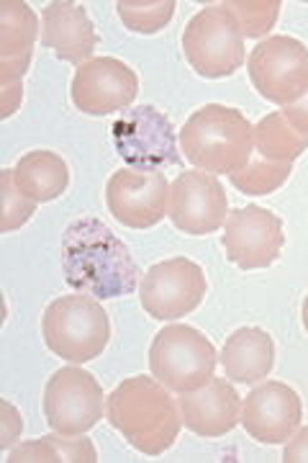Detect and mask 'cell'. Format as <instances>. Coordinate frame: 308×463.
Returning a JSON list of instances; mask_svg holds the SVG:
<instances>
[{
	"instance_id": "obj_31",
	"label": "cell",
	"mask_w": 308,
	"mask_h": 463,
	"mask_svg": "<svg viewBox=\"0 0 308 463\" xmlns=\"http://www.w3.org/2000/svg\"><path fill=\"white\" fill-rule=\"evenodd\" d=\"M23 100V83L0 85V118H11L21 109Z\"/></svg>"
},
{
	"instance_id": "obj_5",
	"label": "cell",
	"mask_w": 308,
	"mask_h": 463,
	"mask_svg": "<svg viewBox=\"0 0 308 463\" xmlns=\"http://www.w3.org/2000/svg\"><path fill=\"white\" fill-rule=\"evenodd\" d=\"M216 347L191 325H170L154 335L149 347V371L175 394H188L213 379Z\"/></svg>"
},
{
	"instance_id": "obj_11",
	"label": "cell",
	"mask_w": 308,
	"mask_h": 463,
	"mask_svg": "<svg viewBox=\"0 0 308 463\" xmlns=\"http://www.w3.org/2000/svg\"><path fill=\"white\" fill-rule=\"evenodd\" d=\"M106 203L118 224L149 230L170 216V183L160 170L121 167L106 183Z\"/></svg>"
},
{
	"instance_id": "obj_18",
	"label": "cell",
	"mask_w": 308,
	"mask_h": 463,
	"mask_svg": "<svg viewBox=\"0 0 308 463\" xmlns=\"http://www.w3.org/2000/svg\"><path fill=\"white\" fill-rule=\"evenodd\" d=\"M224 376L234 383H257L267 379L275 365V343L262 327H239L221 347Z\"/></svg>"
},
{
	"instance_id": "obj_9",
	"label": "cell",
	"mask_w": 308,
	"mask_h": 463,
	"mask_svg": "<svg viewBox=\"0 0 308 463\" xmlns=\"http://www.w3.org/2000/svg\"><path fill=\"white\" fill-rule=\"evenodd\" d=\"M106 399L93 373L67 365L54 371L44 386V417L54 432L85 435L100 422Z\"/></svg>"
},
{
	"instance_id": "obj_21",
	"label": "cell",
	"mask_w": 308,
	"mask_h": 463,
	"mask_svg": "<svg viewBox=\"0 0 308 463\" xmlns=\"http://www.w3.org/2000/svg\"><path fill=\"white\" fill-rule=\"evenodd\" d=\"M39 36V16L23 0L0 3V60L33 54Z\"/></svg>"
},
{
	"instance_id": "obj_30",
	"label": "cell",
	"mask_w": 308,
	"mask_h": 463,
	"mask_svg": "<svg viewBox=\"0 0 308 463\" xmlns=\"http://www.w3.org/2000/svg\"><path fill=\"white\" fill-rule=\"evenodd\" d=\"M283 463H308V428H298L283 448Z\"/></svg>"
},
{
	"instance_id": "obj_28",
	"label": "cell",
	"mask_w": 308,
	"mask_h": 463,
	"mask_svg": "<svg viewBox=\"0 0 308 463\" xmlns=\"http://www.w3.org/2000/svg\"><path fill=\"white\" fill-rule=\"evenodd\" d=\"M3 435H0V448L3 450H11V446L16 443L18 438H21V430H23V420H21V414L18 410L8 402V399H3Z\"/></svg>"
},
{
	"instance_id": "obj_2",
	"label": "cell",
	"mask_w": 308,
	"mask_h": 463,
	"mask_svg": "<svg viewBox=\"0 0 308 463\" xmlns=\"http://www.w3.org/2000/svg\"><path fill=\"white\" fill-rule=\"evenodd\" d=\"M106 417L134 450L163 456L175 446L182 417L170 389L154 376L124 379L106 399Z\"/></svg>"
},
{
	"instance_id": "obj_14",
	"label": "cell",
	"mask_w": 308,
	"mask_h": 463,
	"mask_svg": "<svg viewBox=\"0 0 308 463\" xmlns=\"http://www.w3.org/2000/svg\"><path fill=\"white\" fill-rule=\"evenodd\" d=\"M139 93V78L126 62L116 57H96L75 70L70 85L72 103L88 116L126 111Z\"/></svg>"
},
{
	"instance_id": "obj_22",
	"label": "cell",
	"mask_w": 308,
	"mask_h": 463,
	"mask_svg": "<svg viewBox=\"0 0 308 463\" xmlns=\"http://www.w3.org/2000/svg\"><path fill=\"white\" fill-rule=\"evenodd\" d=\"M291 173L293 163H273L255 152L249 163L242 170L231 173L229 178H231V185L244 196H270L288 183Z\"/></svg>"
},
{
	"instance_id": "obj_6",
	"label": "cell",
	"mask_w": 308,
	"mask_h": 463,
	"mask_svg": "<svg viewBox=\"0 0 308 463\" xmlns=\"http://www.w3.org/2000/svg\"><path fill=\"white\" fill-rule=\"evenodd\" d=\"M182 52L188 65L206 80L234 75L247 57L242 32L224 5H209L188 21L182 32Z\"/></svg>"
},
{
	"instance_id": "obj_15",
	"label": "cell",
	"mask_w": 308,
	"mask_h": 463,
	"mask_svg": "<svg viewBox=\"0 0 308 463\" xmlns=\"http://www.w3.org/2000/svg\"><path fill=\"white\" fill-rule=\"evenodd\" d=\"M303 420V402L283 381H265L242 402V428L262 446H280L291 440Z\"/></svg>"
},
{
	"instance_id": "obj_8",
	"label": "cell",
	"mask_w": 308,
	"mask_h": 463,
	"mask_svg": "<svg viewBox=\"0 0 308 463\" xmlns=\"http://www.w3.org/2000/svg\"><path fill=\"white\" fill-rule=\"evenodd\" d=\"M249 80L262 99L291 106L308 93V47L293 36H267L249 54Z\"/></svg>"
},
{
	"instance_id": "obj_12",
	"label": "cell",
	"mask_w": 308,
	"mask_h": 463,
	"mask_svg": "<svg viewBox=\"0 0 308 463\" xmlns=\"http://www.w3.org/2000/svg\"><path fill=\"white\" fill-rule=\"evenodd\" d=\"M227 188L203 170H185L170 183V219L180 232L203 237L219 232L229 219Z\"/></svg>"
},
{
	"instance_id": "obj_13",
	"label": "cell",
	"mask_w": 308,
	"mask_h": 463,
	"mask_svg": "<svg viewBox=\"0 0 308 463\" xmlns=\"http://www.w3.org/2000/svg\"><path fill=\"white\" fill-rule=\"evenodd\" d=\"M221 245L227 250V260L242 270L267 268L280 258L285 245V232L280 216L249 203L231 212L224 224Z\"/></svg>"
},
{
	"instance_id": "obj_27",
	"label": "cell",
	"mask_w": 308,
	"mask_h": 463,
	"mask_svg": "<svg viewBox=\"0 0 308 463\" xmlns=\"http://www.w3.org/2000/svg\"><path fill=\"white\" fill-rule=\"evenodd\" d=\"M8 463H60V453H57V448L54 443L49 440L47 435L44 438H39V440H26V443H21V446L11 448L8 450Z\"/></svg>"
},
{
	"instance_id": "obj_23",
	"label": "cell",
	"mask_w": 308,
	"mask_h": 463,
	"mask_svg": "<svg viewBox=\"0 0 308 463\" xmlns=\"http://www.w3.org/2000/svg\"><path fill=\"white\" fill-rule=\"evenodd\" d=\"M175 0H118L116 14L134 33H157L175 16Z\"/></svg>"
},
{
	"instance_id": "obj_1",
	"label": "cell",
	"mask_w": 308,
	"mask_h": 463,
	"mask_svg": "<svg viewBox=\"0 0 308 463\" xmlns=\"http://www.w3.org/2000/svg\"><path fill=\"white\" fill-rule=\"evenodd\" d=\"M62 270L75 291L96 298L126 297L139 286V268L129 248L93 216L78 219L65 230Z\"/></svg>"
},
{
	"instance_id": "obj_20",
	"label": "cell",
	"mask_w": 308,
	"mask_h": 463,
	"mask_svg": "<svg viewBox=\"0 0 308 463\" xmlns=\"http://www.w3.org/2000/svg\"><path fill=\"white\" fill-rule=\"evenodd\" d=\"M308 149V134L295 129L283 111L262 116L255 124V152L273 163H293Z\"/></svg>"
},
{
	"instance_id": "obj_32",
	"label": "cell",
	"mask_w": 308,
	"mask_h": 463,
	"mask_svg": "<svg viewBox=\"0 0 308 463\" xmlns=\"http://www.w3.org/2000/svg\"><path fill=\"white\" fill-rule=\"evenodd\" d=\"M283 116L291 121L295 129H301L303 134H308V93L303 99H298L291 106L283 109Z\"/></svg>"
},
{
	"instance_id": "obj_16",
	"label": "cell",
	"mask_w": 308,
	"mask_h": 463,
	"mask_svg": "<svg viewBox=\"0 0 308 463\" xmlns=\"http://www.w3.org/2000/svg\"><path fill=\"white\" fill-rule=\"evenodd\" d=\"M182 425L201 438H221L239 425L242 399L229 379L213 376L206 386L178 397Z\"/></svg>"
},
{
	"instance_id": "obj_26",
	"label": "cell",
	"mask_w": 308,
	"mask_h": 463,
	"mask_svg": "<svg viewBox=\"0 0 308 463\" xmlns=\"http://www.w3.org/2000/svg\"><path fill=\"white\" fill-rule=\"evenodd\" d=\"M49 440L54 443L57 453L62 461L70 463H96L98 461V450L96 446L90 443V438L85 435H62V432H51L47 435Z\"/></svg>"
},
{
	"instance_id": "obj_24",
	"label": "cell",
	"mask_w": 308,
	"mask_h": 463,
	"mask_svg": "<svg viewBox=\"0 0 308 463\" xmlns=\"http://www.w3.org/2000/svg\"><path fill=\"white\" fill-rule=\"evenodd\" d=\"M280 0H229L224 3L229 14L234 16L244 39H262L273 32L280 16Z\"/></svg>"
},
{
	"instance_id": "obj_33",
	"label": "cell",
	"mask_w": 308,
	"mask_h": 463,
	"mask_svg": "<svg viewBox=\"0 0 308 463\" xmlns=\"http://www.w3.org/2000/svg\"><path fill=\"white\" fill-rule=\"evenodd\" d=\"M301 317H303V327H306L308 332V294L306 298H303V307H301Z\"/></svg>"
},
{
	"instance_id": "obj_17",
	"label": "cell",
	"mask_w": 308,
	"mask_h": 463,
	"mask_svg": "<svg viewBox=\"0 0 308 463\" xmlns=\"http://www.w3.org/2000/svg\"><path fill=\"white\" fill-rule=\"evenodd\" d=\"M42 44L65 62H90L98 33L88 11L78 3H49L42 11Z\"/></svg>"
},
{
	"instance_id": "obj_7",
	"label": "cell",
	"mask_w": 308,
	"mask_h": 463,
	"mask_svg": "<svg viewBox=\"0 0 308 463\" xmlns=\"http://www.w3.org/2000/svg\"><path fill=\"white\" fill-rule=\"evenodd\" d=\"M116 152L136 170H164L180 165V149L173 121L154 106L126 109L111 124Z\"/></svg>"
},
{
	"instance_id": "obj_10",
	"label": "cell",
	"mask_w": 308,
	"mask_h": 463,
	"mask_svg": "<svg viewBox=\"0 0 308 463\" xmlns=\"http://www.w3.org/2000/svg\"><path fill=\"white\" fill-rule=\"evenodd\" d=\"M206 291L209 281L203 268L191 258H173L146 270L139 283V301L152 319L170 322L195 312Z\"/></svg>"
},
{
	"instance_id": "obj_19",
	"label": "cell",
	"mask_w": 308,
	"mask_h": 463,
	"mask_svg": "<svg viewBox=\"0 0 308 463\" xmlns=\"http://www.w3.org/2000/svg\"><path fill=\"white\" fill-rule=\"evenodd\" d=\"M18 191L33 203L60 199L70 185V167L62 155L51 149H32L14 167Z\"/></svg>"
},
{
	"instance_id": "obj_4",
	"label": "cell",
	"mask_w": 308,
	"mask_h": 463,
	"mask_svg": "<svg viewBox=\"0 0 308 463\" xmlns=\"http://www.w3.org/2000/svg\"><path fill=\"white\" fill-rule=\"evenodd\" d=\"M47 347L70 364H88L103 355L111 340V319L103 304L88 294L54 298L42 319Z\"/></svg>"
},
{
	"instance_id": "obj_25",
	"label": "cell",
	"mask_w": 308,
	"mask_h": 463,
	"mask_svg": "<svg viewBox=\"0 0 308 463\" xmlns=\"http://www.w3.org/2000/svg\"><path fill=\"white\" fill-rule=\"evenodd\" d=\"M0 191H3V216H0V232H16L21 230L36 212L39 203L26 199L18 191L16 181H14V167L0 173Z\"/></svg>"
},
{
	"instance_id": "obj_3",
	"label": "cell",
	"mask_w": 308,
	"mask_h": 463,
	"mask_svg": "<svg viewBox=\"0 0 308 463\" xmlns=\"http://www.w3.org/2000/svg\"><path fill=\"white\" fill-rule=\"evenodd\" d=\"M185 160L211 175H231L255 155V124L231 106L206 103L180 129Z\"/></svg>"
},
{
	"instance_id": "obj_29",
	"label": "cell",
	"mask_w": 308,
	"mask_h": 463,
	"mask_svg": "<svg viewBox=\"0 0 308 463\" xmlns=\"http://www.w3.org/2000/svg\"><path fill=\"white\" fill-rule=\"evenodd\" d=\"M32 67V54L26 57H11V60H0V85L21 83L23 75Z\"/></svg>"
}]
</instances>
